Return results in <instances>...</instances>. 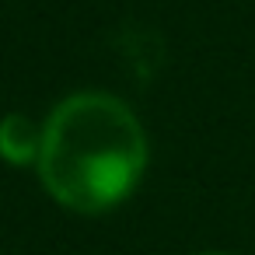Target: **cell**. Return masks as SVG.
Returning <instances> with one entry per match:
<instances>
[{"label": "cell", "instance_id": "obj_1", "mask_svg": "<svg viewBox=\"0 0 255 255\" xmlns=\"http://www.w3.org/2000/svg\"><path fill=\"white\" fill-rule=\"evenodd\" d=\"M147 157V129L123 98L77 91L46 116L35 171L63 210L98 217L136 192Z\"/></svg>", "mask_w": 255, "mask_h": 255}, {"label": "cell", "instance_id": "obj_2", "mask_svg": "<svg viewBox=\"0 0 255 255\" xmlns=\"http://www.w3.org/2000/svg\"><path fill=\"white\" fill-rule=\"evenodd\" d=\"M42 154V123L25 112L0 116V161L11 168H35Z\"/></svg>", "mask_w": 255, "mask_h": 255}, {"label": "cell", "instance_id": "obj_3", "mask_svg": "<svg viewBox=\"0 0 255 255\" xmlns=\"http://www.w3.org/2000/svg\"><path fill=\"white\" fill-rule=\"evenodd\" d=\"M192 255H234V252H220V248H203V252H192Z\"/></svg>", "mask_w": 255, "mask_h": 255}]
</instances>
